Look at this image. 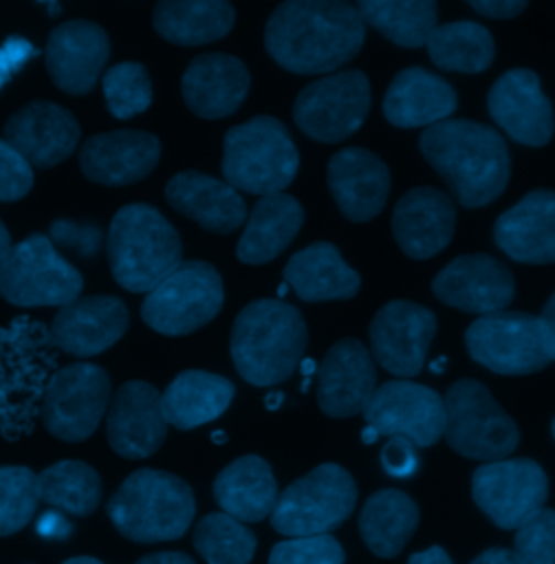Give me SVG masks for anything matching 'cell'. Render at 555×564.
Masks as SVG:
<instances>
[{
    "label": "cell",
    "mask_w": 555,
    "mask_h": 564,
    "mask_svg": "<svg viewBox=\"0 0 555 564\" xmlns=\"http://www.w3.org/2000/svg\"><path fill=\"white\" fill-rule=\"evenodd\" d=\"M367 26L356 4L344 0H289L265 26V48L282 70L328 74L362 48Z\"/></svg>",
    "instance_id": "6da1fadb"
},
{
    "label": "cell",
    "mask_w": 555,
    "mask_h": 564,
    "mask_svg": "<svg viewBox=\"0 0 555 564\" xmlns=\"http://www.w3.org/2000/svg\"><path fill=\"white\" fill-rule=\"evenodd\" d=\"M418 148L465 209L488 207L508 187L510 150L492 127L449 118L425 129Z\"/></svg>",
    "instance_id": "7a4b0ae2"
},
{
    "label": "cell",
    "mask_w": 555,
    "mask_h": 564,
    "mask_svg": "<svg viewBox=\"0 0 555 564\" xmlns=\"http://www.w3.org/2000/svg\"><path fill=\"white\" fill-rule=\"evenodd\" d=\"M308 344L302 313L280 300H254L235 319L230 356L254 387H274L293 376Z\"/></svg>",
    "instance_id": "3957f363"
},
{
    "label": "cell",
    "mask_w": 555,
    "mask_h": 564,
    "mask_svg": "<svg viewBox=\"0 0 555 564\" xmlns=\"http://www.w3.org/2000/svg\"><path fill=\"white\" fill-rule=\"evenodd\" d=\"M107 261L116 282L131 293H150L183 263L178 230L150 205H127L111 219Z\"/></svg>",
    "instance_id": "277c9868"
},
{
    "label": "cell",
    "mask_w": 555,
    "mask_h": 564,
    "mask_svg": "<svg viewBox=\"0 0 555 564\" xmlns=\"http://www.w3.org/2000/svg\"><path fill=\"white\" fill-rule=\"evenodd\" d=\"M107 514L129 541L165 543L187 534L196 517V497L174 474L139 469L109 499Z\"/></svg>",
    "instance_id": "5b68a950"
},
{
    "label": "cell",
    "mask_w": 555,
    "mask_h": 564,
    "mask_svg": "<svg viewBox=\"0 0 555 564\" xmlns=\"http://www.w3.org/2000/svg\"><path fill=\"white\" fill-rule=\"evenodd\" d=\"M297 170V145L278 118L257 116L232 127L224 138L221 174L237 192L261 198L282 194Z\"/></svg>",
    "instance_id": "8992f818"
},
{
    "label": "cell",
    "mask_w": 555,
    "mask_h": 564,
    "mask_svg": "<svg viewBox=\"0 0 555 564\" xmlns=\"http://www.w3.org/2000/svg\"><path fill=\"white\" fill-rule=\"evenodd\" d=\"M358 489L341 465L324 463L278 495L272 528L286 539L326 536L351 517Z\"/></svg>",
    "instance_id": "52a82bcc"
},
{
    "label": "cell",
    "mask_w": 555,
    "mask_h": 564,
    "mask_svg": "<svg viewBox=\"0 0 555 564\" xmlns=\"http://www.w3.org/2000/svg\"><path fill=\"white\" fill-rule=\"evenodd\" d=\"M471 358L501 376H530L555 360L547 324L523 311H497L478 317L465 333Z\"/></svg>",
    "instance_id": "ba28073f"
},
{
    "label": "cell",
    "mask_w": 555,
    "mask_h": 564,
    "mask_svg": "<svg viewBox=\"0 0 555 564\" xmlns=\"http://www.w3.org/2000/svg\"><path fill=\"white\" fill-rule=\"evenodd\" d=\"M83 276L69 265L53 239L31 235L0 259V297L13 306H66L80 297Z\"/></svg>",
    "instance_id": "9c48e42d"
},
{
    "label": "cell",
    "mask_w": 555,
    "mask_h": 564,
    "mask_svg": "<svg viewBox=\"0 0 555 564\" xmlns=\"http://www.w3.org/2000/svg\"><path fill=\"white\" fill-rule=\"evenodd\" d=\"M445 438L465 458L505 460L519 447L514 420L494 402L482 382L465 378L454 382L445 398Z\"/></svg>",
    "instance_id": "30bf717a"
},
{
    "label": "cell",
    "mask_w": 555,
    "mask_h": 564,
    "mask_svg": "<svg viewBox=\"0 0 555 564\" xmlns=\"http://www.w3.org/2000/svg\"><path fill=\"white\" fill-rule=\"evenodd\" d=\"M224 306V282L207 261H183L141 304V319L165 337H185L213 322Z\"/></svg>",
    "instance_id": "8fae6325"
},
{
    "label": "cell",
    "mask_w": 555,
    "mask_h": 564,
    "mask_svg": "<svg viewBox=\"0 0 555 564\" xmlns=\"http://www.w3.org/2000/svg\"><path fill=\"white\" fill-rule=\"evenodd\" d=\"M371 107V85L360 70L335 72L308 83L295 98L293 120L311 140L339 143L353 135Z\"/></svg>",
    "instance_id": "7c38bea8"
},
{
    "label": "cell",
    "mask_w": 555,
    "mask_h": 564,
    "mask_svg": "<svg viewBox=\"0 0 555 564\" xmlns=\"http://www.w3.org/2000/svg\"><path fill=\"white\" fill-rule=\"evenodd\" d=\"M111 395V378L102 367L72 362L46 384L42 423L59 441L80 443L98 430Z\"/></svg>",
    "instance_id": "4fadbf2b"
},
{
    "label": "cell",
    "mask_w": 555,
    "mask_h": 564,
    "mask_svg": "<svg viewBox=\"0 0 555 564\" xmlns=\"http://www.w3.org/2000/svg\"><path fill=\"white\" fill-rule=\"evenodd\" d=\"M471 494L497 528L516 530L545 508L549 478L536 460L505 458L476 469Z\"/></svg>",
    "instance_id": "5bb4252c"
},
{
    "label": "cell",
    "mask_w": 555,
    "mask_h": 564,
    "mask_svg": "<svg viewBox=\"0 0 555 564\" xmlns=\"http://www.w3.org/2000/svg\"><path fill=\"white\" fill-rule=\"evenodd\" d=\"M362 415L380 436H404L415 447H432L445 436L443 398L413 380H389L378 387Z\"/></svg>",
    "instance_id": "9a60e30c"
},
{
    "label": "cell",
    "mask_w": 555,
    "mask_h": 564,
    "mask_svg": "<svg viewBox=\"0 0 555 564\" xmlns=\"http://www.w3.org/2000/svg\"><path fill=\"white\" fill-rule=\"evenodd\" d=\"M436 315L409 300L384 304L369 326L371 356L398 378H415L427 360L436 337Z\"/></svg>",
    "instance_id": "2e32d148"
},
{
    "label": "cell",
    "mask_w": 555,
    "mask_h": 564,
    "mask_svg": "<svg viewBox=\"0 0 555 564\" xmlns=\"http://www.w3.org/2000/svg\"><path fill=\"white\" fill-rule=\"evenodd\" d=\"M488 113L494 124L521 145L543 148L555 131L554 107L538 74L514 68L501 74L488 91Z\"/></svg>",
    "instance_id": "e0dca14e"
},
{
    "label": "cell",
    "mask_w": 555,
    "mask_h": 564,
    "mask_svg": "<svg viewBox=\"0 0 555 564\" xmlns=\"http://www.w3.org/2000/svg\"><path fill=\"white\" fill-rule=\"evenodd\" d=\"M2 140L33 170H53L78 148L80 124L57 102L31 100L7 120Z\"/></svg>",
    "instance_id": "ac0fdd59"
},
{
    "label": "cell",
    "mask_w": 555,
    "mask_h": 564,
    "mask_svg": "<svg viewBox=\"0 0 555 564\" xmlns=\"http://www.w3.org/2000/svg\"><path fill=\"white\" fill-rule=\"evenodd\" d=\"M131 313L116 295L76 297L57 311L48 337L55 348L76 358H91L113 348L129 330Z\"/></svg>",
    "instance_id": "d6986e66"
},
{
    "label": "cell",
    "mask_w": 555,
    "mask_h": 564,
    "mask_svg": "<svg viewBox=\"0 0 555 564\" xmlns=\"http://www.w3.org/2000/svg\"><path fill=\"white\" fill-rule=\"evenodd\" d=\"M167 436L161 393L145 380L124 382L107 409V441L111 449L129 460L156 454Z\"/></svg>",
    "instance_id": "ffe728a7"
},
{
    "label": "cell",
    "mask_w": 555,
    "mask_h": 564,
    "mask_svg": "<svg viewBox=\"0 0 555 564\" xmlns=\"http://www.w3.org/2000/svg\"><path fill=\"white\" fill-rule=\"evenodd\" d=\"M111 55L107 31L89 20L59 24L46 42V70L53 83L69 96L89 94Z\"/></svg>",
    "instance_id": "44dd1931"
},
{
    "label": "cell",
    "mask_w": 555,
    "mask_h": 564,
    "mask_svg": "<svg viewBox=\"0 0 555 564\" xmlns=\"http://www.w3.org/2000/svg\"><path fill=\"white\" fill-rule=\"evenodd\" d=\"M432 291L443 304L482 317L512 304L514 276L494 257L463 254L440 270Z\"/></svg>",
    "instance_id": "7402d4cb"
},
{
    "label": "cell",
    "mask_w": 555,
    "mask_h": 564,
    "mask_svg": "<svg viewBox=\"0 0 555 564\" xmlns=\"http://www.w3.org/2000/svg\"><path fill=\"white\" fill-rule=\"evenodd\" d=\"M161 159L156 135L122 129L94 135L80 145L78 165L87 181L105 187H127L152 174Z\"/></svg>",
    "instance_id": "603a6c76"
},
{
    "label": "cell",
    "mask_w": 555,
    "mask_h": 564,
    "mask_svg": "<svg viewBox=\"0 0 555 564\" xmlns=\"http://www.w3.org/2000/svg\"><path fill=\"white\" fill-rule=\"evenodd\" d=\"M317 373V404L328 417L347 420L362 413L376 393V362L358 339H341L335 344Z\"/></svg>",
    "instance_id": "cb8c5ba5"
},
{
    "label": "cell",
    "mask_w": 555,
    "mask_h": 564,
    "mask_svg": "<svg viewBox=\"0 0 555 564\" xmlns=\"http://www.w3.org/2000/svg\"><path fill=\"white\" fill-rule=\"evenodd\" d=\"M328 187L353 224H367L384 212L391 194V172L371 150L351 145L333 154L328 163Z\"/></svg>",
    "instance_id": "d4e9b609"
},
{
    "label": "cell",
    "mask_w": 555,
    "mask_h": 564,
    "mask_svg": "<svg viewBox=\"0 0 555 564\" xmlns=\"http://www.w3.org/2000/svg\"><path fill=\"white\" fill-rule=\"evenodd\" d=\"M456 205L436 187H415L393 212V235L402 252L415 261L440 254L454 239Z\"/></svg>",
    "instance_id": "484cf974"
},
{
    "label": "cell",
    "mask_w": 555,
    "mask_h": 564,
    "mask_svg": "<svg viewBox=\"0 0 555 564\" xmlns=\"http://www.w3.org/2000/svg\"><path fill=\"white\" fill-rule=\"evenodd\" d=\"M497 248L527 265L555 263V192L536 189L499 215L492 230Z\"/></svg>",
    "instance_id": "4316f807"
},
{
    "label": "cell",
    "mask_w": 555,
    "mask_h": 564,
    "mask_svg": "<svg viewBox=\"0 0 555 564\" xmlns=\"http://www.w3.org/2000/svg\"><path fill=\"white\" fill-rule=\"evenodd\" d=\"M250 85L252 78L246 64L224 53L196 57L181 80L185 105L203 120H221L237 113Z\"/></svg>",
    "instance_id": "83f0119b"
},
{
    "label": "cell",
    "mask_w": 555,
    "mask_h": 564,
    "mask_svg": "<svg viewBox=\"0 0 555 564\" xmlns=\"http://www.w3.org/2000/svg\"><path fill=\"white\" fill-rule=\"evenodd\" d=\"M165 198L174 212L215 235H230L248 219L246 200L237 189L196 170L172 176L165 185Z\"/></svg>",
    "instance_id": "f1b7e54d"
},
{
    "label": "cell",
    "mask_w": 555,
    "mask_h": 564,
    "mask_svg": "<svg viewBox=\"0 0 555 564\" xmlns=\"http://www.w3.org/2000/svg\"><path fill=\"white\" fill-rule=\"evenodd\" d=\"M384 118L398 129H429L458 109L456 89L425 68L398 72L387 89Z\"/></svg>",
    "instance_id": "f546056e"
},
{
    "label": "cell",
    "mask_w": 555,
    "mask_h": 564,
    "mask_svg": "<svg viewBox=\"0 0 555 564\" xmlns=\"http://www.w3.org/2000/svg\"><path fill=\"white\" fill-rule=\"evenodd\" d=\"M278 482L270 463L257 454L226 465L213 485V497L221 512L241 523H259L274 512Z\"/></svg>",
    "instance_id": "4dcf8cb0"
},
{
    "label": "cell",
    "mask_w": 555,
    "mask_h": 564,
    "mask_svg": "<svg viewBox=\"0 0 555 564\" xmlns=\"http://www.w3.org/2000/svg\"><path fill=\"white\" fill-rule=\"evenodd\" d=\"M284 282L304 302L349 300L360 291V274L344 261L330 241H315L284 265Z\"/></svg>",
    "instance_id": "1f68e13d"
},
{
    "label": "cell",
    "mask_w": 555,
    "mask_h": 564,
    "mask_svg": "<svg viewBox=\"0 0 555 564\" xmlns=\"http://www.w3.org/2000/svg\"><path fill=\"white\" fill-rule=\"evenodd\" d=\"M235 400V384L217 373L189 369L178 373L161 393V409L167 425L194 430L219 420Z\"/></svg>",
    "instance_id": "d6a6232c"
},
{
    "label": "cell",
    "mask_w": 555,
    "mask_h": 564,
    "mask_svg": "<svg viewBox=\"0 0 555 564\" xmlns=\"http://www.w3.org/2000/svg\"><path fill=\"white\" fill-rule=\"evenodd\" d=\"M304 207L289 194L263 196L248 213L237 259L246 265H265L280 257L304 226Z\"/></svg>",
    "instance_id": "836d02e7"
},
{
    "label": "cell",
    "mask_w": 555,
    "mask_h": 564,
    "mask_svg": "<svg viewBox=\"0 0 555 564\" xmlns=\"http://www.w3.org/2000/svg\"><path fill=\"white\" fill-rule=\"evenodd\" d=\"M237 13L224 0H165L154 7V31L176 46H203L226 37Z\"/></svg>",
    "instance_id": "e575fe53"
},
{
    "label": "cell",
    "mask_w": 555,
    "mask_h": 564,
    "mask_svg": "<svg viewBox=\"0 0 555 564\" xmlns=\"http://www.w3.org/2000/svg\"><path fill=\"white\" fill-rule=\"evenodd\" d=\"M418 525V506L398 489L371 495L358 517L364 545L378 558H395L409 545Z\"/></svg>",
    "instance_id": "d590c367"
},
{
    "label": "cell",
    "mask_w": 555,
    "mask_h": 564,
    "mask_svg": "<svg viewBox=\"0 0 555 564\" xmlns=\"http://www.w3.org/2000/svg\"><path fill=\"white\" fill-rule=\"evenodd\" d=\"M364 26L402 48H421L438 26V7L432 0H360L356 4Z\"/></svg>",
    "instance_id": "8d00e7d4"
},
{
    "label": "cell",
    "mask_w": 555,
    "mask_h": 564,
    "mask_svg": "<svg viewBox=\"0 0 555 564\" xmlns=\"http://www.w3.org/2000/svg\"><path fill=\"white\" fill-rule=\"evenodd\" d=\"M429 59L445 72L478 74L492 66L497 48L490 31L471 20L447 22L427 37Z\"/></svg>",
    "instance_id": "74e56055"
},
{
    "label": "cell",
    "mask_w": 555,
    "mask_h": 564,
    "mask_svg": "<svg viewBox=\"0 0 555 564\" xmlns=\"http://www.w3.org/2000/svg\"><path fill=\"white\" fill-rule=\"evenodd\" d=\"M40 501L72 517H89L102 501V480L83 460H62L37 476Z\"/></svg>",
    "instance_id": "f35d334b"
},
{
    "label": "cell",
    "mask_w": 555,
    "mask_h": 564,
    "mask_svg": "<svg viewBox=\"0 0 555 564\" xmlns=\"http://www.w3.org/2000/svg\"><path fill=\"white\" fill-rule=\"evenodd\" d=\"M194 545L207 564H250L257 554L254 532L226 512H210L200 519Z\"/></svg>",
    "instance_id": "ab89813d"
},
{
    "label": "cell",
    "mask_w": 555,
    "mask_h": 564,
    "mask_svg": "<svg viewBox=\"0 0 555 564\" xmlns=\"http://www.w3.org/2000/svg\"><path fill=\"white\" fill-rule=\"evenodd\" d=\"M107 109L118 120H131L152 105V80L138 62L111 66L102 76Z\"/></svg>",
    "instance_id": "60d3db41"
},
{
    "label": "cell",
    "mask_w": 555,
    "mask_h": 564,
    "mask_svg": "<svg viewBox=\"0 0 555 564\" xmlns=\"http://www.w3.org/2000/svg\"><path fill=\"white\" fill-rule=\"evenodd\" d=\"M37 506V476L29 467H0V536L24 530Z\"/></svg>",
    "instance_id": "b9f144b4"
},
{
    "label": "cell",
    "mask_w": 555,
    "mask_h": 564,
    "mask_svg": "<svg viewBox=\"0 0 555 564\" xmlns=\"http://www.w3.org/2000/svg\"><path fill=\"white\" fill-rule=\"evenodd\" d=\"M512 556L519 564H555V510L543 508L514 530Z\"/></svg>",
    "instance_id": "7bdbcfd3"
},
{
    "label": "cell",
    "mask_w": 555,
    "mask_h": 564,
    "mask_svg": "<svg viewBox=\"0 0 555 564\" xmlns=\"http://www.w3.org/2000/svg\"><path fill=\"white\" fill-rule=\"evenodd\" d=\"M346 552L341 543L326 536H308V539H286L274 545L270 554V564H344Z\"/></svg>",
    "instance_id": "ee69618b"
},
{
    "label": "cell",
    "mask_w": 555,
    "mask_h": 564,
    "mask_svg": "<svg viewBox=\"0 0 555 564\" xmlns=\"http://www.w3.org/2000/svg\"><path fill=\"white\" fill-rule=\"evenodd\" d=\"M35 183L33 167L0 140V203H18L31 194Z\"/></svg>",
    "instance_id": "f6af8a7d"
},
{
    "label": "cell",
    "mask_w": 555,
    "mask_h": 564,
    "mask_svg": "<svg viewBox=\"0 0 555 564\" xmlns=\"http://www.w3.org/2000/svg\"><path fill=\"white\" fill-rule=\"evenodd\" d=\"M382 467L391 478L404 480L415 476L418 469V454L416 447L404 436H391L380 454Z\"/></svg>",
    "instance_id": "bcb514c9"
},
{
    "label": "cell",
    "mask_w": 555,
    "mask_h": 564,
    "mask_svg": "<svg viewBox=\"0 0 555 564\" xmlns=\"http://www.w3.org/2000/svg\"><path fill=\"white\" fill-rule=\"evenodd\" d=\"M83 230H85V226L69 224L66 219H59V221L51 228V232H53V237H55L57 243H62V246H66V248H76L80 254L91 257V254L98 252L100 239H83V235H80Z\"/></svg>",
    "instance_id": "7dc6e473"
},
{
    "label": "cell",
    "mask_w": 555,
    "mask_h": 564,
    "mask_svg": "<svg viewBox=\"0 0 555 564\" xmlns=\"http://www.w3.org/2000/svg\"><path fill=\"white\" fill-rule=\"evenodd\" d=\"M469 4H471V9L478 11L480 15L497 18V20L516 18V15L523 13L525 7H527L525 0H471Z\"/></svg>",
    "instance_id": "c3c4849f"
},
{
    "label": "cell",
    "mask_w": 555,
    "mask_h": 564,
    "mask_svg": "<svg viewBox=\"0 0 555 564\" xmlns=\"http://www.w3.org/2000/svg\"><path fill=\"white\" fill-rule=\"evenodd\" d=\"M37 534L44 536V539H53V541H62V539H68L72 534V523L68 521V517L59 510H46L40 519H37V525H35Z\"/></svg>",
    "instance_id": "681fc988"
},
{
    "label": "cell",
    "mask_w": 555,
    "mask_h": 564,
    "mask_svg": "<svg viewBox=\"0 0 555 564\" xmlns=\"http://www.w3.org/2000/svg\"><path fill=\"white\" fill-rule=\"evenodd\" d=\"M135 564H196L183 552H156L148 554Z\"/></svg>",
    "instance_id": "f907efd6"
},
{
    "label": "cell",
    "mask_w": 555,
    "mask_h": 564,
    "mask_svg": "<svg viewBox=\"0 0 555 564\" xmlns=\"http://www.w3.org/2000/svg\"><path fill=\"white\" fill-rule=\"evenodd\" d=\"M409 564H454L451 563V558H449V554L443 550V547H438V545H434V547H429V550H425V552H418V554H413L411 556V561Z\"/></svg>",
    "instance_id": "816d5d0a"
},
{
    "label": "cell",
    "mask_w": 555,
    "mask_h": 564,
    "mask_svg": "<svg viewBox=\"0 0 555 564\" xmlns=\"http://www.w3.org/2000/svg\"><path fill=\"white\" fill-rule=\"evenodd\" d=\"M471 564H519L516 558L512 556L510 550L505 547H492L482 552Z\"/></svg>",
    "instance_id": "f5cc1de1"
},
{
    "label": "cell",
    "mask_w": 555,
    "mask_h": 564,
    "mask_svg": "<svg viewBox=\"0 0 555 564\" xmlns=\"http://www.w3.org/2000/svg\"><path fill=\"white\" fill-rule=\"evenodd\" d=\"M541 319L547 324V328H549V333H552L555 344V293L549 297V300H547V304H545V308H543Z\"/></svg>",
    "instance_id": "db71d44e"
},
{
    "label": "cell",
    "mask_w": 555,
    "mask_h": 564,
    "mask_svg": "<svg viewBox=\"0 0 555 564\" xmlns=\"http://www.w3.org/2000/svg\"><path fill=\"white\" fill-rule=\"evenodd\" d=\"M317 360L315 358H302V362H300V371H302V376L304 378H313L315 373H317Z\"/></svg>",
    "instance_id": "11a10c76"
},
{
    "label": "cell",
    "mask_w": 555,
    "mask_h": 564,
    "mask_svg": "<svg viewBox=\"0 0 555 564\" xmlns=\"http://www.w3.org/2000/svg\"><path fill=\"white\" fill-rule=\"evenodd\" d=\"M282 402H284V393H282V391H272V393L265 395V406H268V411H278V409L282 406Z\"/></svg>",
    "instance_id": "9f6ffc18"
},
{
    "label": "cell",
    "mask_w": 555,
    "mask_h": 564,
    "mask_svg": "<svg viewBox=\"0 0 555 564\" xmlns=\"http://www.w3.org/2000/svg\"><path fill=\"white\" fill-rule=\"evenodd\" d=\"M9 248H11V235H9L7 226L0 221V259L9 252Z\"/></svg>",
    "instance_id": "6f0895ef"
},
{
    "label": "cell",
    "mask_w": 555,
    "mask_h": 564,
    "mask_svg": "<svg viewBox=\"0 0 555 564\" xmlns=\"http://www.w3.org/2000/svg\"><path fill=\"white\" fill-rule=\"evenodd\" d=\"M360 438H362V443H364V445H373V443L380 438V434H378V432H376L371 425H367V427L362 430Z\"/></svg>",
    "instance_id": "680465c9"
},
{
    "label": "cell",
    "mask_w": 555,
    "mask_h": 564,
    "mask_svg": "<svg viewBox=\"0 0 555 564\" xmlns=\"http://www.w3.org/2000/svg\"><path fill=\"white\" fill-rule=\"evenodd\" d=\"M445 367H447V358H445V356H440V358H436V360L429 362V371H432V373H443Z\"/></svg>",
    "instance_id": "91938a15"
},
{
    "label": "cell",
    "mask_w": 555,
    "mask_h": 564,
    "mask_svg": "<svg viewBox=\"0 0 555 564\" xmlns=\"http://www.w3.org/2000/svg\"><path fill=\"white\" fill-rule=\"evenodd\" d=\"M64 564H105L100 563L98 558H89V556H78V558H69Z\"/></svg>",
    "instance_id": "94428289"
},
{
    "label": "cell",
    "mask_w": 555,
    "mask_h": 564,
    "mask_svg": "<svg viewBox=\"0 0 555 564\" xmlns=\"http://www.w3.org/2000/svg\"><path fill=\"white\" fill-rule=\"evenodd\" d=\"M213 443H217V445H221V443H226L228 441V436H226V432H221V430H217V432H213Z\"/></svg>",
    "instance_id": "6125c7cd"
},
{
    "label": "cell",
    "mask_w": 555,
    "mask_h": 564,
    "mask_svg": "<svg viewBox=\"0 0 555 564\" xmlns=\"http://www.w3.org/2000/svg\"><path fill=\"white\" fill-rule=\"evenodd\" d=\"M286 293H289V284H286V282H282V284L278 286V295H280V297H284Z\"/></svg>",
    "instance_id": "be15d7a7"
},
{
    "label": "cell",
    "mask_w": 555,
    "mask_h": 564,
    "mask_svg": "<svg viewBox=\"0 0 555 564\" xmlns=\"http://www.w3.org/2000/svg\"><path fill=\"white\" fill-rule=\"evenodd\" d=\"M311 380H313V378H304V380H302V387H300V389H302V393H306V391H308Z\"/></svg>",
    "instance_id": "e7e4bbea"
},
{
    "label": "cell",
    "mask_w": 555,
    "mask_h": 564,
    "mask_svg": "<svg viewBox=\"0 0 555 564\" xmlns=\"http://www.w3.org/2000/svg\"><path fill=\"white\" fill-rule=\"evenodd\" d=\"M552 432H554V438H555V420H554V423H552Z\"/></svg>",
    "instance_id": "03108f58"
}]
</instances>
